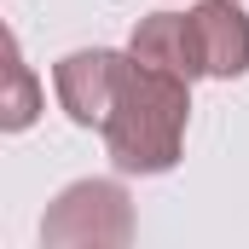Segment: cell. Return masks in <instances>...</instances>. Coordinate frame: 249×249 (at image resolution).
Wrapping results in <instances>:
<instances>
[{
	"label": "cell",
	"mask_w": 249,
	"mask_h": 249,
	"mask_svg": "<svg viewBox=\"0 0 249 249\" xmlns=\"http://www.w3.org/2000/svg\"><path fill=\"white\" fill-rule=\"evenodd\" d=\"M127 58L110 47H81V53H64L53 64V87H58V105L75 127H105L110 122V105H116V87H122Z\"/></svg>",
	"instance_id": "cell-4"
},
{
	"label": "cell",
	"mask_w": 249,
	"mask_h": 249,
	"mask_svg": "<svg viewBox=\"0 0 249 249\" xmlns=\"http://www.w3.org/2000/svg\"><path fill=\"white\" fill-rule=\"evenodd\" d=\"M127 53L145 64H157V70H174V75H186L191 81V53H186V12H151V18H139L133 23V41H127Z\"/></svg>",
	"instance_id": "cell-5"
},
{
	"label": "cell",
	"mask_w": 249,
	"mask_h": 249,
	"mask_svg": "<svg viewBox=\"0 0 249 249\" xmlns=\"http://www.w3.org/2000/svg\"><path fill=\"white\" fill-rule=\"evenodd\" d=\"M186 53H191V81L214 75L232 81L249 70V18L238 0H203L186 12Z\"/></svg>",
	"instance_id": "cell-3"
},
{
	"label": "cell",
	"mask_w": 249,
	"mask_h": 249,
	"mask_svg": "<svg viewBox=\"0 0 249 249\" xmlns=\"http://www.w3.org/2000/svg\"><path fill=\"white\" fill-rule=\"evenodd\" d=\"M186 116H191V81L127 53L110 122L99 133H105V151L122 174H168L180 162Z\"/></svg>",
	"instance_id": "cell-1"
},
{
	"label": "cell",
	"mask_w": 249,
	"mask_h": 249,
	"mask_svg": "<svg viewBox=\"0 0 249 249\" xmlns=\"http://www.w3.org/2000/svg\"><path fill=\"white\" fill-rule=\"evenodd\" d=\"M133 238V203L116 180H75L53 197L47 220H41V244L47 249H99V244H127Z\"/></svg>",
	"instance_id": "cell-2"
},
{
	"label": "cell",
	"mask_w": 249,
	"mask_h": 249,
	"mask_svg": "<svg viewBox=\"0 0 249 249\" xmlns=\"http://www.w3.org/2000/svg\"><path fill=\"white\" fill-rule=\"evenodd\" d=\"M35 116H41V87H35L23 53H18V35H6V99H0V127H6V133H23Z\"/></svg>",
	"instance_id": "cell-6"
}]
</instances>
